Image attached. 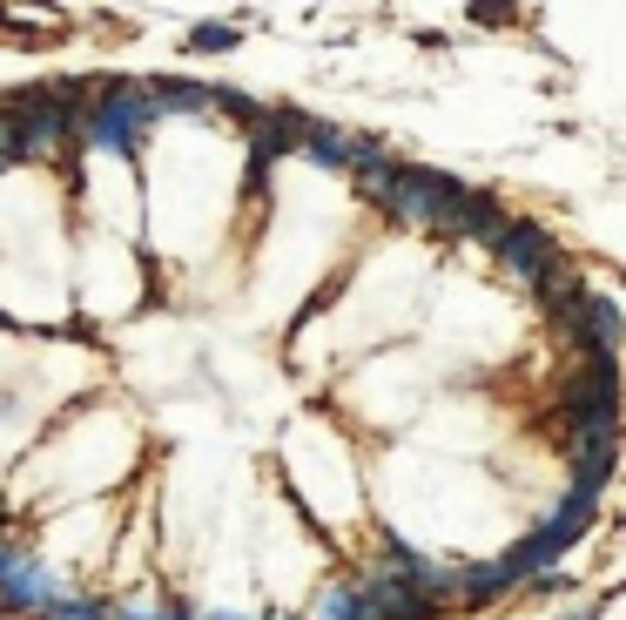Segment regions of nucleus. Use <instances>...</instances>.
<instances>
[{"label": "nucleus", "mask_w": 626, "mask_h": 620, "mask_svg": "<svg viewBox=\"0 0 626 620\" xmlns=\"http://www.w3.org/2000/svg\"><path fill=\"white\" fill-rule=\"evenodd\" d=\"M237 41H243L237 27H216V21H209V27H195V34H189V55H229Z\"/></svg>", "instance_id": "obj_9"}, {"label": "nucleus", "mask_w": 626, "mask_h": 620, "mask_svg": "<svg viewBox=\"0 0 626 620\" xmlns=\"http://www.w3.org/2000/svg\"><path fill=\"white\" fill-rule=\"evenodd\" d=\"M14 155H21V129H14V115H8V108H0V169H8V163H14Z\"/></svg>", "instance_id": "obj_10"}, {"label": "nucleus", "mask_w": 626, "mask_h": 620, "mask_svg": "<svg viewBox=\"0 0 626 620\" xmlns=\"http://www.w3.org/2000/svg\"><path fill=\"white\" fill-rule=\"evenodd\" d=\"M505 223H513V216H505V210L485 196V189H465V203H452V210L438 216L432 237H445V243H498Z\"/></svg>", "instance_id": "obj_5"}, {"label": "nucleus", "mask_w": 626, "mask_h": 620, "mask_svg": "<svg viewBox=\"0 0 626 620\" xmlns=\"http://www.w3.org/2000/svg\"><path fill=\"white\" fill-rule=\"evenodd\" d=\"M519 580L505 573L498 560H485V567H458V607H485V600H498V594H513Z\"/></svg>", "instance_id": "obj_7"}, {"label": "nucleus", "mask_w": 626, "mask_h": 620, "mask_svg": "<svg viewBox=\"0 0 626 620\" xmlns=\"http://www.w3.org/2000/svg\"><path fill=\"white\" fill-rule=\"evenodd\" d=\"M593 506H600V499H586V492H566L559 506L545 513V520H539V526H532V533H526L519 547L498 560V567L513 573V580H526V573H545V567H559V553L573 547V539H586V526H593Z\"/></svg>", "instance_id": "obj_2"}, {"label": "nucleus", "mask_w": 626, "mask_h": 620, "mask_svg": "<svg viewBox=\"0 0 626 620\" xmlns=\"http://www.w3.org/2000/svg\"><path fill=\"white\" fill-rule=\"evenodd\" d=\"M148 102H155V115H203V108H216V88H203V82H148Z\"/></svg>", "instance_id": "obj_8"}, {"label": "nucleus", "mask_w": 626, "mask_h": 620, "mask_svg": "<svg viewBox=\"0 0 626 620\" xmlns=\"http://www.w3.org/2000/svg\"><path fill=\"white\" fill-rule=\"evenodd\" d=\"M48 620H108V607H95V600H68V607H55Z\"/></svg>", "instance_id": "obj_11"}, {"label": "nucleus", "mask_w": 626, "mask_h": 620, "mask_svg": "<svg viewBox=\"0 0 626 620\" xmlns=\"http://www.w3.org/2000/svg\"><path fill=\"white\" fill-rule=\"evenodd\" d=\"M566 445H573V492L600 499V486L613 479V465H619V432H606V439H566Z\"/></svg>", "instance_id": "obj_6"}, {"label": "nucleus", "mask_w": 626, "mask_h": 620, "mask_svg": "<svg viewBox=\"0 0 626 620\" xmlns=\"http://www.w3.org/2000/svg\"><path fill=\"white\" fill-rule=\"evenodd\" d=\"M148 122H155L148 82H108V88H95V108L82 115V142L88 148H115V155H135Z\"/></svg>", "instance_id": "obj_1"}, {"label": "nucleus", "mask_w": 626, "mask_h": 620, "mask_svg": "<svg viewBox=\"0 0 626 620\" xmlns=\"http://www.w3.org/2000/svg\"><path fill=\"white\" fill-rule=\"evenodd\" d=\"M74 594H68L61 573H48L41 560L21 553V547H0V613H55Z\"/></svg>", "instance_id": "obj_3"}, {"label": "nucleus", "mask_w": 626, "mask_h": 620, "mask_svg": "<svg viewBox=\"0 0 626 620\" xmlns=\"http://www.w3.org/2000/svg\"><path fill=\"white\" fill-rule=\"evenodd\" d=\"M492 250H498L505 270H513V284H526L532 297L566 277V250L553 243V229H539V223H505V237Z\"/></svg>", "instance_id": "obj_4"}]
</instances>
